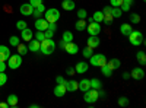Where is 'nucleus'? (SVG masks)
Returning a JSON list of instances; mask_svg holds the SVG:
<instances>
[{
  "label": "nucleus",
  "mask_w": 146,
  "mask_h": 108,
  "mask_svg": "<svg viewBox=\"0 0 146 108\" xmlns=\"http://www.w3.org/2000/svg\"><path fill=\"white\" fill-rule=\"evenodd\" d=\"M91 64L95 66V67H101L102 64L107 63V57L102 54V53H98V54H92L91 57Z\"/></svg>",
  "instance_id": "nucleus-6"
},
{
  "label": "nucleus",
  "mask_w": 146,
  "mask_h": 108,
  "mask_svg": "<svg viewBox=\"0 0 146 108\" xmlns=\"http://www.w3.org/2000/svg\"><path fill=\"white\" fill-rule=\"evenodd\" d=\"M131 31H133V28H131L130 23H121V27H120V32H121V35H124V37H129Z\"/></svg>",
  "instance_id": "nucleus-20"
},
{
  "label": "nucleus",
  "mask_w": 146,
  "mask_h": 108,
  "mask_svg": "<svg viewBox=\"0 0 146 108\" xmlns=\"http://www.w3.org/2000/svg\"><path fill=\"white\" fill-rule=\"evenodd\" d=\"M123 15V12H121L120 7H111V16L113 18H121Z\"/></svg>",
  "instance_id": "nucleus-34"
},
{
  "label": "nucleus",
  "mask_w": 146,
  "mask_h": 108,
  "mask_svg": "<svg viewBox=\"0 0 146 108\" xmlns=\"http://www.w3.org/2000/svg\"><path fill=\"white\" fill-rule=\"evenodd\" d=\"M35 28L36 31H45L48 28V22L44 19V18H36L35 21Z\"/></svg>",
  "instance_id": "nucleus-12"
},
{
  "label": "nucleus",
  "mask_w": 146,
  "mask_h": 108,
  "mask_svg": "<svg viewBox=\"0 0 146 108\" xmlns=\"http://www.w3.org/2000/svg\"><path fill=\"white\" fill-rule=\"evenodd\" d=\"M130 78L133 79H136V80H142L145 78V72L142 67H135L131 72H130Z\"/></svg>",
  "instance_id": "nucleus-9"
},
{
  "label": "nucleus",
  "mask_w": 146,
  "mask_h": 108,
  "mask_svg": "<svg viewBox=\"0 0 146 108\" xmlns=\"http://www.w3.org/2000/svg\"><path fill=\"white\" fill-rule=\"evenodd\" d=\"M0 108H9V104L7 102H0Z\"/></svg>",
  "instance_id": "nucleus-52"
},
{
  "label": "nucleus",
  "mask_w": 146,
  "mask_h": 108,
  "mask_svg": "<svg viewBox=\"0 0 146 108\" xmlns=\"http://www.w3.org/2000/svg\"><path fill=\"white\" fill-rule=\"evenodd\" d=\"M66 73H67L69 76H73V75L76 73V72H75V67H67V70H66Z\"/></svg>",
  "instance_id": "nucleus-49"
},
{
  "label": "nucleus",
  "mask_w": 146,
  "mask_h": 108,
  "mask_svg": "<svg viewBox=\"0 0 146 108\" xmlns=\"http://www.w3.org/2000/svg\"><path fill=\"white\" fill-rule=\"evenodd\" d=\"M101 41L98 38V35H89L88 38V47H91V48H96V47H100Z\"/></svg>",
  "instance_id": "nucleus-15"
},
{
  "label": "nucleus",
  "mask_w": 146,
  "mask_h": 108,
  "mask_svg": "<svg viewBox=\"0 0 146 108\" xmlns=\"http://www.w3.org/2000/svg\"><path fill=\"white\" fill-rule=\"evenodd\" d=\"M18 101H19V98L16 97V95L15 93H12V95H9V97H7V104H9V107H16L18 105Z\"/></svg>",
  "instance_id": "nucleus-25"
},
{
  "label": "nucleus",
  "mask_w": 146,
  "mask_h": 108,
  "mask_svg": "<svg viewBox=\"0 0 146 108\" xmlns=\"http://www.w3.org/2000/svg\"><path fill=\"white\" fill-rule=\"evenodd\" d=\"M118 105H120V107H127V105H129V99H127L126 97H120V98H118Z\"/></svg>",
  "instance_id": "nucleus-39"
},
{
  "label": "nucleus",
  "mask_w": 146,
  "mask_h": 108,
  "mask_svg": "<svg viewBox=\"0 0 146 108\" xmlns=\"http://www.w3.org/2000/svg\"><path fill=\"white\" fill-rule=\"evenodd\" d=\"M29 107H31V108H38V107H40V105H38V104H31V105H29Z\"/></svg>",
  "instance_id": "nucleus-54"
},
{
  "label": "nucleus",
  "mask_w": 146,
  "mask_h": 108,
  "mask_svg": "<svg viewBox=\"0 0 146 108\" xmlns=\"http://www.w3.org/2000/svg\"><path fill=\"white\" fill-rule=\"evenodd\" d=\"M88 69H89V64L86 62H78L76 66H75V72H76V73H79V75L86 73Z\"/></svg>",
  "instance_id": "nucleus-10"
},
{
  "label": "nucleus",
  "mask_w": 146,
  "mask_h": 108,
  "mask_svg": "<svg viewBox=\"0 0 146 108\" xmlns=\"http://www.w3.org/2000/svg\"><path fill=\"white\" fill-rule=\"evenodd\" d=\"M6 64H7V67L12 69V70L21 67V64H22V56H21V54H13V56L10 54V57L7 58V63H6Z\"/></svg>",
  "instance_id": "nucleus-5"
},
{
  "label": "nucleus",
  "mask_w": 146,
  "mask_h": 108,
  "mask_svg": "<svg viewBox=\"0 0 146 108\" xmlns=\"http://www.w3.org/2000/svg\"><path fill=\"white\" fill-rule=\"evenodd\" d=\"M91 18H92V21H94V22H100V23H101V22H102V19H104V13H102L101 10H96Z\"/></svg>",
  "instance_id": "nucleus-29"
},
{
  "label": "nucleus",
  "mask_w": 146,
  "mask_h": 108,
  "mask_svg": "<svg viewBox=\"0 0 146 108\" xmlns=\"http://www.w3.org/2000/svg\"><path fill=\"white\" fill-rule=\"evenodd\" d=\"M121 78H123L124 80L130 79V72H123V73H121Z\"/></svg>",
  "instance_id": "nucleus-50"
},
{
  "label": "nucleus",
  "mask_w": 146,
  "mask_h": 108,
  "mask_svg": "<svg viewBox=\"0 0 146 108\" xmlns=\"http://www.w3.org/2000/svg\"><path fill=\"white\" fill-rule=\"evenodd\" d=\"M92 50H94V48H91V47H88V45H86V47H85V48L82 50L83 57H85V58H89V57L94 54V51H92Z\"/></svg>",
  "instance_id": "nucleus-33"
},
{
  "label": "nucleus",
  "mask_w": 146,
  "mask_h": 108,
  "mask_svg": "<svg viewBox=\"0 0 146 108\" xmlns=\"http://www.w3.org/2000/svg\"><path fill=\"white\" fill-rule=\"evenodd\" d=\"M67 54H76V53H79V45L76 44V42H73V41H70V42H66L64 44V48H63Z\"/></svg>",
  "instance_id": "nucleus-8"
},
{
  "label": "nucleus",
  "mask_w": 146,
  "mask_h": 108,
  "mask_svg": "<svg viewBox=\"0 0 146 108\" xmlns=\"http://www.w3.org/2000/svg\"><path fill=\"white\" fill-rule=\"evenodd\" d=\"M136 58H137V62H139L140 66H145L146 64V54H145V51H137Z\"/></svg>",
  "instance_id": "nucleus-28"
},
{
  "label": "nucleus",
  "mask_w": 146,
  "mask_h": 108,
  "mask_svg": "<svg viewBox=\"0 0 146 108\" xmlns=\"http://www.w3.org/2000/svg\"><path fill=\"white\" fill-rule=\"evenodd\" d=\"M86 25H88V23H86L85 19H78V22L75 23V28L78 31H85V29H86Z\"/></svg>",
  "instance_id": "nucleus-26"
},
{
  "label": "nucleus",
  "mask_w": 146,
  "mask_h": 108,
  "mask_svg": "<svg viewBox=\"0 0 146 108\" xmlns=\"http://www.w3.org/2000/svg\"><path fill=\"white\" fill-rule=\"evenodd\" d=\"M16 28H18L19 31H22L23 28H27V22H25V21H18V22H16Z\"/></svg>",
  "instance_id": "nucleus-42"
},
{
  "label": "nucleus",
  "mask_w": 146,
  "mask_h": 108,
  "mask_svg": "<svg viewBox=\"0 0 146 108\" xmlns=\"http://www.w3.org/2000/svg\"><path fill=\"white\" fill-rule=\"evenodd\" d=\"M102 13L104 15H111V6H105L102 9Z\"/></svg>",
  "instance_id": "nucleus-47"
},
{
  "label": "nucleus",
  "mask_w": 146,
  "mask_h": 108,
  "mask_svg": "<svg viewBox=\"0 0 146 108\" xmlns=\"http://www.w3.org/2000/svg\"><path fill=\"white\" fill-rule=\"evenodd\" d=\"M16 48H18V54H21V56H25L27 53H28V47L25 45V44H18L16 45Z\"/></svg>",
  "instance_id": "nucleus-31"
},
{
  "label": "nucleus",
  "mask_w": 146,
  "mask_h": 108,
  "mask_svg": "<svg viewBox=\"0 0 146 108\" xmlns=\"http://www.w3.org/2000/svg\"><path fill=\"white\" fill-rule=\"evenodd\" d=\"M113 16L111 15H104V19H102V22L105 23V25H111V23H113Z\"/></svg>",
  "instance_id": "nucleus-40"
},
{
  "label": "nucleus",
  "mask_w": 146,
  "mask_h": 108,
  "mask_svg": "<svg viewBox=\"0 0 146 108\" xmlns=\"http://www.w3.org/2000/svg\"><path fill=\"white\" fill-rule=\"evenodd\" d=\"M129 41H130L131 45H135V47L142 45V44L145 42V40H143V34H142L140 31L133 29V31L130 32V35H129Z\"/></svg>",
  "instance_id": "nucleus-4"
},
{
  "label": "nucleus",
  "mask_w": 146,
  "mask_h": 108,
  "mask_svg": "<svg viewBox=\"0 0 146 108\" xmlns=\"http://www.w3.org/2000/svg\"><path fill=\"white\" fill-rule=\"evenodd\" d=\"M56 82L58 83V85H64V83H66V79H64L63 76H57V78H56Z\"/></svg>",
  "instance_id": "nucleus-46"
},
{
  "label": "nucleus",
  "mask_w": 146,
  "mask_h": 108,
  "mask_svg": "<svg viewBox=\"0 0 146 108\" xmlns=\"http://www.w3.org/2000/svg\"><path fill=\"white\" fill-rule=\"evenodd\" d=\"M32 10H34V7H32V5H29V3L21 5V13H22L23 16H32Z\"/></svg>",
  "instance_id": "nucleus-13"
},
{
  "label": "nucleus",
  "mask_w": 146,
  "mask_h": 108,
  "mask_svg": "<svg viewBox=\"0 0 146 108\" xmlns=\"http://www.w3.org/2000/svg\"><path fill=\"white\" fill-rule=\"evenodd\" d=\"M44 19L48 22V23H53V22H57L60 19V12L58 9L56 7H50L44 12Z\"/></svg>",
  "instance_id": "nucleus-2"
},
{
  "label": "nucleus",
  "mask_w": 146,
  "mask_h": 108,
  "mask_svg": "<svg viewBox=\"0 0 146 108\" xmlns=\"http://www.w3.org/2000/svg\"><path fill=\"white\" fill-rule=\"evenodd\" d=\"M83 99L86 104H95L96 101L100 99V92L98 89H88V91H85V95H83Z\"/></svg>",
  "instance_id": "nucleus-3"
},
{
  "label": "nucleus",
  "mask_w": 146,
  "mask_h": 108,
  "mask_svg": "<svg viewBox=\"0 0 146 108\" xmlns=\"http://www.w3.org/2000/svg\"><path fill=\"white\" fill-rule=\"evenodd\" d=\"M54 95H56V97H58V98H62V97H64V95H66V86L64 85H58V83H57V85L54 86Z\"/></svg>",
  "instance_id": "nucleus-16"
},
{
  "label": "nucleus",
  "mask_w": 146,
  "mask_h": 108,
  "mask_svg": "<svg viewBox=\"0 0 146 108\" xmlns=\"http://www.w3.org/2000/svg\"><path fill=\"white\" fill-rule=\"evenodd\" d=\"M107 64H108V67H110V69H111V70L114 72V70H117V69L121 66V62H120L118 58H111L110 62H107Z\"/></svg>",
  "instance_id": "nucleus-22"
},
{
  "label": "nucleus",
  "mask_w": 146,
  "mask_h": 108,
  "mask_svg": "<svg viewBox=\"0 0 146 108\" xmlns=\"http://www.w3.org/2000/svg\"><path fill=\"white\" fill-rule=\"evenodd\" d=\"M86 31L89 35H100L101 32V23L100 22H89L88 25H86Z\"/></svg>",
  "instance_id": "nucleus-7"
},
{
  "label": "nucleus",
  "mask_w": 146,
  "mask_h": 108,
  "mask_svg": "<svg viewBox=\"0 0 146 108\" xmlns=\"http://www.w3.org/2000/svg\"><path fill=\"white\" fill-rule=\"evenodd\" d=\"M62 7L64 10H67V12H72V10H75L76 5H75L73 0H63V2H62Z\"/></svg>",
  "instance_id": "nucleus-19"
},
{
  "label": "nucleus",
  "mask_w": 146,
  "mask_h": 108,
  "mask_svg": "<svg viewBox=\"0 0 146 108\" xmlns=\"http://www.w3.org/2000/svg\"><path fill=\"white\" fill-rule=\"evenodd\" d=\"M44 37H45V38H53V37H54V31H51V29L47 28V29L44 31Z\"/></svg>",
  "instance_id": "nucleus-44"
},
{
  "label": "nucleus",
  "mask_w": 146,
  "mask_h": 108,
  "mask_svg": "<svg viewBox=\"0 0 146 108\" xmlns=\"http://www.w3.org/2000/svg\"><path fill=\"white\" fill-rule=\"evenodd\" d=\"M44 12H45L44 5H38L36 7H34V10H32V16H35V18H40V16H42Z\"/></svg>",
  "instance_id": "nucleus-23"
},
{
  "label": "nucleus",
  "mask_w": 146,
  "mask_h": 108,
  "mask_svg": "<svg viewBox=\"0 0 146 108\" xmlns=\"http://www.w3.org/2000/svg\"><path fill=\"white\" fill-rule=\"evenodd\" d=\"M62 40H63L64 42H70V41H73V34H72L70 31H64L63 35H62Z\"/></svg>",
  "instance_id": "nucleus-32"
},
{
  "label": "nucleus",
  "mask_w": 146,
  "mask_h": 108,
  "mask_svg": "<svg viewBox=\"0 0 146 108\" xmlns=\"http://www.w3.org/2000/svg\"><path fill=\"white\" fill-rule=\"evenodd\" d=\"M101 72H102V75H104V76H107V78L113 76V70H111V69L108 67V64H107V63L101 66Z\"/></svg>",
  "instance_id": "nucleus-30"
},
{
  "label": "nucleus",
  "mask_w": 146,
  "mask_h": 108,
  "mask_svg": "<svg viewBox=\"0 0 146 108\" xmlns=\"http://www.w3.org/2000/svg\"><path fill=\"white\" fill-rule=\"evenodd\" d=\"M6 82H7V75L5 72H0V86L6 85Z\"/></svg>",
  "instance_id": "nucleus-36"
},
{
  "label": "nucleus",
  "mask_w": 146,
  "mask_h": 108,
  "mask_svg": "<svg viewBox=\"0 0 146 108\" xmlns=\"http://www.w3.org/2000/svg\"><path fill=\"white\" fill-rule=\"evenodd\" d=\"M89 82H91V88L92 89H102V83H101V80L100 79H96V78H94V79H89Z\"/></svg>",
  "instance_id": "nucleus-24"
},
{
  "label": "nucleus",
  "mask_w": 146,
  "mask_h": 108,
  "mask_svg": "<svg viewBox=\"0 0 146 108\" xmlns=\"http://www.w3.org/2000/svg\"><path fill=\"white\" fill-rule=\"evenodd\" d=\"M110 3H111V7H120L123 0H110Z\"/></svg>",
  "instance_id": "nucleus-43"
},
{
  "label": "nucleus",
  "mask_w": 146,
  "mask_h": 108,
  "mask_svg": "<svg viewBox=\"0 0 146 108\" xmlns=\"http://www.w3.org/2000/svg\"><path fill=\"white\" fill-rule=\"evenodd\" d=\"M21 38L23 40V41H31L32 38H34V32H32V29L31 28H23L22 31H21Z\"/></svg>",
  "instance_id": "nucleus-11"
},
{
  "label": "nucleus",
  "mask_w": 146,
  "mask_h": 108,
  "mask_svg": "<svg viewBox=\"0 0 146 108\" xmlns=\"http://www.w3.org/2000/svg\"><path fill=\"white\" fill-rule=\"evenodd\" d=\"M130 22H131V23H139V22H140V16H139L137 13H131V15H130Z\"/></svg>",
  "instance_id": "nucleus-38"
},
{
  "label": "nucleus",
  "mask_w": 146,
  "mask_h": 108,
  "mask_svg": "<svg viewBox=\"0 0 146 108\" xmlns=\"http://www.w3.org/2000/svg\"><path fill=\"white\" fill-rule=\"evenodd\" d=\"M29 5H32V7H36L38 5H42V0H29Z\"/></svg>",
  "instance_id": "nucleus-45"
},
{
  "label": "nucleus",
  "mask_w": 146,
  "mask_h": 108,
  "mask_svg": "<svg viewBox=\"0 0 146 108\" xmlns=\"http://www.w3.org/2000/svg\"><path fill=\"white\" fill-rule=\"evenodd\" d=\"M86 16H88V13H86V10H85V9H79L78 10V18L79 19H86Z\"/></svg>",
  "instance_id": "nucleus-41"
},
{
  "label": "nucleus",
  "mask_w": 146,
  "mask_h": 108,
  "mask_svg": "<svg viewBox=\"0 0 146 108\" xmlns=\"http://www.w3.org/2000/svg\"><path fill=\"white\" fill-rule=\"evenodd\" d=\"M34 38L38 40V41L41 42V41L45 38V37H44V31H36V34H34Z\"/></svg>",
  "instance_id": "nucleus-37"
},
{
  "label": "nucleus",
  "mask_w": 146,
  "mask_h": 108,
  "mask_svg": "<svg viewBox=\"0 0 146 108\" xmlns=\"http://www.w3.org/2000/svg\"><path fill=\"white\" fill-rule=\"evenodd\" d=\"M6 67H7L6 62H0V72H5V70H6Z\"/></svg>",
  "instance_id": "nucleus-51"
},
{
  "label": "nucleus",
  "mask_w": 146,
  "mask_h": 108,
  "mask_svg": "<svg viewBox=\"0 0 146 108\" xmlns=\"http://www.w3.org/2000/svg\"><path fill=\"white\" fill-rule=\"evenodd\" d=\"M48 29H51V31H57V22H53V23H48Z\"/></svg>",
  "instance_id": "nucleus-48"
},
{
  "label": "nucleus",
  "mask_w": 146,
  "mask_h": 108,
  "mask_svg": "<svg viewBox=\"0 0 146 108\" xmlns=\"http://www.w3.org/2000/svg\"><path fill=\"white\" fill-rule=\"evenodd\" d=\"M64 44H66V42H64L63 40H62V41H60V44H58V45H60V48H64Z\"/></svg>",
  "instance_id": "nucleus-53"
},
{
  "label": "nucleus",
  "mask_w": 146,
  "mask_h": 108,
  "mask_svg": "<svg viewBox=\"0 0 146 108\" xmlns=\"http://www.w3.org/2000/svg\"><path fill=\"white\" fill-rule=\"evenodd\" d=\"M29 44H28V50L29 51H32V53H38L40 51V41L38 40H31V41H28Z\"/></svg>",
  "instance_id": "nucleus-17"
},
{
  "label": "nucleus",
  "mask_w": 146,
  "mask_h": 108,
  "mask_svg": "<svg viewBox=\"0 0 146 108\" xmlns=\"http://www.w3.org/2000/svg\"><path fill=\"white\" fill-rule=\"evenodd\" d=\"M56 50V42L53 38H44L41 42H40V51L45 56H50L53 54Z\"/></svg>",
  "instance_id": "nucleus-1"
},
{
  "label": "nucleus",
  "mask_w": 146,
  "mask_h": 108,
  "mask_svg": "<svg viewBox=\"0 0 146 108\" xmlns=\"http://www.w3.org/2000/svg\"><path fill=\"white\" fill-rule=\"evenodd\" d=\"M143 2H146V0H143Z\"/></svg>",
  "instance_id": "nucleus-55"
},
{
  "label": "nucleus",
  "mask_w": 146,
  "mask_h": 108,
  "mask_svg": "<svg viewBox=\"0 0 146 108\" xmlns=\"http://www.w3.org/2000/svg\"><path fill=\"white\" fill-rule=\"evenodd\" d=\"M9 57H10V50L6 45H0V62H7Z\"/></svg>",
  "instance_id": "nucleus-14"
},
{
  "label": "nucleus",
  "mask_w": 146,
  "mask_h": 108,
  "mask_svg": "<svg viewBox=\"0 0 146 108\" xmlns=\"http://www.w3.org/2000/svg\"><path fill=\"white\" fill-rule=\"evenodd\" d=\"M64 86H66L67 92H75V91H78V82L76 80H66Z\"/></svg>",
  "instance_id": "nucleus-21"
},
{
  "label": "nucleus",
  "mask_w": 146,
  "mask_h": 108,
  "mask_svg": "<svg viewBox=\"0 0 146 108\" xmlns=\"http://www.w3.org/2000/svg\"><path fill=\"white\" fill-rule=\"evenodd\" d=\"M131 5H133V0H123V3H121V6H120L121 12H129Z\"/></svg>",
  "instance_id": "nucleus-27"
},
{
  "label": "nucleus",
  "mask_w": 146,
  "mask_h": 108,
  "mask_svg": "<svg viewBox=\"0 0 146 108\" xmlns=\"http://www.w3.org/2000/svg\"><path fill=\"white\" fill-rule=\"evenodd\" d=\"M9 42H10V45H13V47H16V45H18V44L21 42V38H19V37H16V35H13V37H10Z\"/></svg>",
  "instance_id": "nucleus-35"
},
{
  "label": "nucleus",
  "mask_w": 146,
  "mask_h": 108,
  "mask_svg": "<svg viewBox=\"0 0 146 108\" xmlns=\"http://www.w3.org/2000/svg\"><path fill=\"white\" fill-rule=\"evenodd\" d=\"M78 89L82 91V92L91 89V82H89V79H82L80 82H78Z\"/></svg>",
  "instance_id": "nucleus-18"
}]
</instances>
